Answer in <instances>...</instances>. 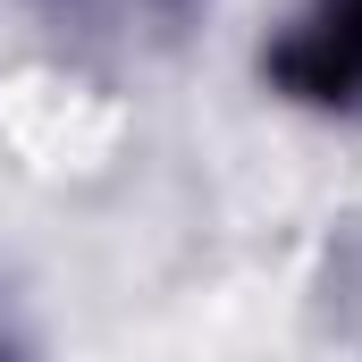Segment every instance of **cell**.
<instances>
[{"label":"cell","instance_id":"1","mask_svg":"<svg viewBox=\"0 0 362 362\" xmlns=\"http://www.w3.org/2000/svg\"><path fill=\"white\" fill-rule=\"evenodd\" d=\"M270 76L295 101H362V0H312L270 51Z\"/></svg>","mask_w":362,"mask_h":362}]
</instances>
